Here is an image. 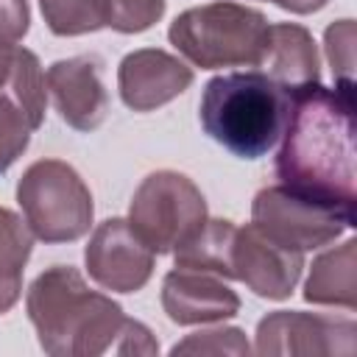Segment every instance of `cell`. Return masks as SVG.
Listing matches in <instances>:
<instances>
[{
  "label": "cell",
  "instance_id": "cell-7",
  "mask_svg": "<svg viewBox=\"0 0 357 357\" xmlns=\"http://www.w3.org/2000/svg\"><path fill=\"white\" fill-rule=\"evenodd\" d=\"M251 223L290 251H315L354 226V212L310 198L284 184L262 187L251 201Z\"/></svg>",
  "mask_w": 357,
  "mask_h": 357
},
{
  "label": "cell",
  "instance_id": "cell-3",
  "mask_svg": "<svg viewBox=\"0 0 357 357\" xmlns=\"http://www.w3.org/2000/svg\"><path fill=\"white\" fill-rule=\"evenodd\" d=\"M287 114L290 92L259 70L209 78L198 103L201 128L240 159L265 156L282 139Z\"/></svg>",
  "mask_w": 357,
  "mask_h": 357
},
{
  "label": "cell",
  "instance_id": "cell-15",
  "mask_svg": "<svg viewBox=\"0 0 357 357\" xmlns=\"http://www.w3.org/2000/svg\"><path fill=\"white\" fill-rule=\"evenodd\" d=\"M357 240H346L337 248L315 257L304 282V301L321 307H340L354 312L357 307Z\"/></svg>",
  "mask_w": 357,
  "mask_h": 357
},
{
  "label": "cell",
  "instance_id": "cell-12",
  "mask_svg": "<svg viewBox=\"0 0 357 357\" xmlns=\"http://www.w3.org/2000/svg\"><path fill=\"white\" fill-rule=\"evenodd\" d=\"M192 84V67H187L178 56L142 47L123 56L117 67V89L128 109L134 112H153L173 98H178Z\"/></svg>",
  "mask_w": 357,
  "mask_h": 357
},
{
  "label": "cell",
  "instance_id": "cell-1",
  "mask_svg": "<svg viewBox=\"0 0 357 357\" xmlns=\"http://www.w3.org/2000/svg\"><path fill=\"white\" fill-rule=\"evenodd\" d=\"M279 184L354 212V86L310 84L290 92V114L273 162Z\"/></svg>",
  "mask_w": 357,
  "mask_h": 357
},
{
  "label": "cell",
  "instance_id": "cell-23",
  "mask_svg": "<svg viewBox=\"0 0 357 357\" xmlns=\"http://www.w3.org/2000/svg\"><path fill=\"white\" fill-rule=\"evenodd\" d=\"M326 59L335 75V84L354 86V20H337L324 33Z\"/></svg>",
  "mask_w": 357,
  "mask_h": 357
},
{
  "label": "cell",
  "instance_id": "cell-20",
  "mask_svg": "<svg viewBox=\"0 0 357 357\" xmlns=\"http://www.w3.org/2000/svg\"><path fill=\"white\" fill-rule=\"evenodd\" d=\"M33 131L36 126L20 109V103L11 95L0 92V176L25 153Z\"/></svg>",
  "mask_w": 357,
  "mask_h": 357
},
{
  "label": "cell",
  "instance_id": "cell-22",
  "mask_svg": "<svg viewBox=\"0 0 357 357\" xmlns=\"http://www.w3.org/2000/svg\"><path fill=\"white\" fill-rule=\"evenodd\" d=\"M248 351L251 346L245 340V332L237 326L192 332L170 349V354H248Z\"/></svg>",
  "mask_w": 357,
  "mask_h": 357
},
{
  "label": "cell",
  "instance_id": "cell-8",
  "mask_svg": "<svg viewBox=\"0 0 357 357\" xmlns=\"http://www.w3.org/2000/svg\"><path fill=\"white\" fill-rule=\"evenodd\" d=\"M254 351L262 357L279 354H343L351 357L357 349L354 318H335L301 310H276L257 324Z\"/></svg>",
  "mask_w": 357,
  "mask_h": 357
},
{
  "label": "cell",
  "instance_id": "cell-2",
  "mask_svg": "<svg viewBox=\"0 0 357 357\" xmlns=\"http://www.w3.org/2000/svg\"><path fill=\"white\" fill-rule=\"evenodd\" d=\"M25 310L50 357L159 354L151 329L128 318L109 296L89 290L73 265L42 271L28 287Z\"/></svg>",
  "mask_w": 357,
  "mask_h": 357
},
{
  "label": "cell",
  "instance_id": "cell-21",
  "mask_svg": "<svg viewBox=\"0 0 357 357\" xmlns=\"http://www.w3.org/2000/svg\"><path fill=\"white\" fill-rule=\"evenodd\" d=\"M106 3V28L120 33H142L153 28L167 8V0H103Z\"/></svg>",
  "mask_w": 357,
  "mask_h": 357
},
{
  "label": "cell",
  "instance_id": "cell-5",
  "mask_svg": "<svg viewBox=\"0 0 357 357\" xmlns=\"http://www.w3.org/2000/svg\"><path fill=\"white\" fill-rule=\"evenodd\" d=\"M17 204L31 234L42 243H73L92 226V192L61 159H39L17 181Z\"/></svg>",
  "mask_w": 357,
  "mask_h": 357
},
{
  "label": "cell",
  "instance_id": "cell-4",
  "mask_svg": "<svg viewBox=\"0 0 357 357\" xmlns=\"http://www.w3.org/2000/svg\"><path fill=\"white\" fill-rule=\"evenodd\" d=\"M265 36V14L229 0L187 8L167 28L170 45L201 70L257 67Z\"/></svg>",
  "mask_w": 357,
  "mask_h": 357
},
{
  "label": "cell",
  "instance_id": "cell-6",
  "mask_svg": "<svg viewBox=\"0 0 357 357\" xmlns=\"http://www.w3.org/2000/svg\"><path fill=\"white\" fill-rule=\"evenodd\" d=\"M206 220L198 184L178 170L148 173L128 204V223L153 254H173Z\"/></svg>",
  "mask_w": 357,
  "mask_h": 357
},
{
  "label": "cell",
  "instance_id": "cell-9",
  "mask_svg": "<svg viewBox=\"0 0 357 357\" xmlns=\"http://www.w3.org/2000/svg\"><path fill=\"white\" fill-rule=\"evenodd\" d=\"M153 251L137 237L128 220L109 218L98 223L86 248V273L112 293H137L148 284L153 273Z\"/></svg>",
  "mask_w": 357,
  "mask_h": 357
},
{
  "label": "cell",
  "instance_id": "cell-19",
  "mask_svg": "<svg viewBox=\"0 0 357 357\" xmlns=\"http://www.w3.org/2000/svg\"><path fill=\"white\" fill-rule=\"evenodd\" d=\"M39 8L56 36H84L106 28L103 0H39Z\"/></svg>",
  "mask_w": 357,
  "mask_h": 357
},
{
  "label": "cell",
  "instance_id": "cell-25",
  "mask_svg": "<svg viewBox=\"0 0 357 357\" xmlns=\"http://www.w3.org/2000/svg\"><path fill=\"white\" fill-rule=\"evenodd\" d=\"M273 3L290 14H312V11H321L329 0H273Z\"/></svg>",
  "mask_w": 357,
  "mask_h": 357
},
{
  "label": "cell",
  "instance_id": "cell-24",
  "mask_svg": "<svg viewBox=\"0 0 357 357\" xmlns=\"http://www.w3.org/2000/svg\"><path fill=\"white\" fill-rule=\"evenodd\" d=\"M31 28L28 0H0V47H14Z\"/></svg>",
  "mask_w": 357,
  "mask_h": 357
},
{
  "label": "cell",
  "instance_id": "cell-14",
  "mask_svg": "<svg viewBox=\"0 0 357 357\" xmlns=\"http://www.w3.org/2000/svg\"><path fill=\"white\" fill-rule=\"evenodd\" d=\"M259 73L276 81L282 89L296 92L321 81V56L312 33L298 22L268 25L265 47L259 56Z\"/></svg>",
  "mask_w": 357,
  "mask_h": 357
},
{
  "label": "cell",
  "instance_id": "cell-16",
  "mask_svg": "<svg viewBox=\"0 0 357 357\" xmlns=\"http://www.w3.org/2000/svg\"><path fill=\"white\" fill-rule=\"evenodd\" d=\"M0 92L11 95L36 128L42 126L45 106H47V89H45L42 64L33 50L20 47V45L0 47Z\"/></svg>",
  "mask_w": 357,
  "mask_h": 357
},
{
  "label": "cell",
  "instance_id": "cell-18",
  "mask_svg": "<svg viewBox=\"0 0 357 357\" xmlns=\"http://www.w3.org/2000/svg\"><path fill=\"white\" fill-rule=\"evenodd\" d=\"M33 248V234L22 218L0 206V315L22 296V273Z\"/></svg>",
  "mask_w": 357,
  "mask_h": 357
},
{
  "label": "cell",
  "instance_id": "cell-11",
  "mask_svg": "<svg viewBox=\"0 0 357 357\" xmlns=\"http://www.w3.org/2000/svg\"><path fill=\"white\" fill-rule=\"evenodd\" d=\"M98 56H70L47 67L45 86L59 117L75 131H95L109 114V92L100 78Z\"/></svg>",
  "mask_w": 357,
  "mask_h": 357
},
{
  "label": "cell",
  "instance_id": "cell-17",
  "mask_svg": "<svg viewBox=\"0 0 357 357\" xmlns=\"http://www.w3.org/2000/svg\"><path fill=\"white\" fill-rule=\"evenodd\" d=\"M237 226L223 218H206L201 229L181 243L173 257L176 268H192V271H206L220 279H231V240H234Z\"/></svg>",
  "mask_w": 357,
  "mask_h": 357
},
{
  "label": "cell",
  "instance_id": "cell-13",
  "mask_svg": "<svg viewBox=\"0 0 357 357\" xmlns=\"http://www.w3.org/2000/svg\"><path fill=\"white\" fill-rule=\"evenodd\" d=\"M162 310L178 326L215 324L240 312V296L215 273L173 268L162 279Z\"/></svg>",
  "mask_w": 357,
  "mask_h": 357
},
{
  "label": "cell",
  "instance_id": "cell-10",
  "mask_svg": "<svg viewBox=\"0 0 357 357\" xmlns=\"http://www.w3.org/2000/svg\"><path fill=\"white\" fill-rule=\"evenodd\" d=\"M231 279L243 282L254 296L282 301L290 298L301 271H304V254L290 251L273 240H268L254 223L237 226L231 240Z\"/></svg>",
  "mask_w": 357,
  "mask_h": 357
}]
</instances>
